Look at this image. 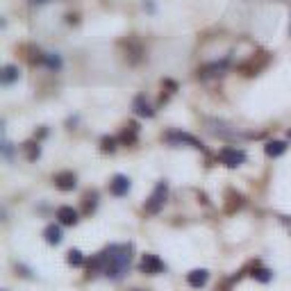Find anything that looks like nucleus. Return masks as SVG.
Segmentation results:
<instances>
[{
	"instance_id": "1",
	"label": "nucleus",
	"mask_w": 291,
	"mask_h": 291,
	"mask_svg": "<svg viewBox=\"0 0 291 291\" xmlns=\"http://www.w3.org/2000/svg\"><path fill=\"white\" fill-rule=\"evenodd\" d=\"M132 248L130 246H109L107 250H105V275H109V278H114V280H119V278H123V273L128 271L130 266V257H132Z\"/></svg>"
},
{
	"instance_id": "2",
	"label": "nucleus",
	"mask_w": 291,
	"mask_h": 291,
	"mask_svg": "<svg viewBox=\"0 0 291 291\" xmlns=\"http://www.w3.org/2000/svg\"><path fill=\"white\" fill-rule=\"evenodd\" d=\"M166 196H168L166 182H159V184L155 187V191H152V196L148 198V203H146V212H148V214H157V212L162 210V205H164V200H166Z\"/></svg>"
},
{
	"instance_id": "3",
	"label": "nucleus",
	"mask_w": 291,
	"mask_h": 291,
	"mask_svg": "<svg viewBox=\"0 0 291 291\" xmlns=\"http://www.w3.org/2000/svg\"><path fill=\"white\" fill-rule=\"evenodd\" d=\"M218 159H221L225 166L237 168L246 162V155H243V150H237V148H223V150L218 152Z\"/></svg>"
},
{
	"instance_id": "4",
	"label": "nucleus",
	"mask_w": 291,
	"mask_h": 291,
	"mask_svg": "<svg viewBox=\"0 0 291 291\" xmlns=\"http://www.w3.org/2000/svg\"><path fill=\"white\" fill-rule=\"evenodd\" d=\"M53 182H55V187L62 189V191H73V189L77 187L75 173H71V171H60V173H55Z\"/></svg>"
},
{
	"instance_id": "5",
	"label": "nucleus",
	"mask_w": 291,
	"mask_h": 291,
	"mask_svg": "<svg viewBox=\"0 0 291 291\" xmlns=\"http://www.w3.org/2000/svg\"><path fill=\"white\" fill-rule=\"evenodd\" d=\"M141 271L144 273H148V275H157V273H162L164 271V262L157 255H144L141 257Z\"/></svg>"
},
{
	"instance_id": "6",
	"label": "nucleus",
	"mask_w": 291,
	"mask_h": 291,
	"mask_svg": "<svg viewBox=\"0 0 291 291\" xmlns=\"http://www.w3.org/2000/svg\"><path fill=\"white\" fill-rule=\"evenodd\" d=\"M109 189H112L114 196H125L130 191V180L125 175H114V180L109 182Z\"/></svg>"
},
{
	"instance_id": "7",
	"label": "nucleus",
	"mask_w": 291,
	"mask_h": 291,
	"mask_svg": "<svg viewBox=\"0 0 291 291\" xmlns=\"http://www.w3.org/2000/svg\"><path fill=\"white\" fill-rule=\"evenodd\" d=\"M166 139L171 141V144H189L191 148H203V144H200L198 139H194L191 135H184V132H171Z\"/></svg>"
},
{
	"instance_id": "8",
	"label": "nucleus",
	"mask_w": 291,
	"mask_h": 291,
	"mask_svg": "<svg viewBox=\"0 0 291 291\" xmlns=\"http://www.w3.org/2000/svg\"><path fill=\"white\" fill-rule=\"evenodd\" d=\"M57 218L62 225H75L77 223V212L73 207H60L57 210Z\"/></svg>"
},
{
	"instance_id": "9",
	"label": "nucleus",
	"mask_w": 291,
	"mask_h": 291,
	"mask_svg": "<svg viewBox=\"0 0 291 291\" xmlns=\"http://www.w3.org/2000/svg\"><path fill=\"white\" fill-rule=\"evenodd\" d=\"M207 278H210V273H207L205 269H196V271H191V273L187 275V282L191 287H203L207 282Z\"/></svg>"
},
{
	"instance_id": "10",
	"label": "nucleus",
	"mask_w": 291,
	"mask_h": 291,
	"mask_svg": "<svg viewBox=\"0 0 291 291\" xmlns=\"http://www.w3.org/2000/svg\"><path fill=\"white\" fill-rule=\"evenodd\" d=\"M43 237H46V241H48L50 246L60 243V241H62V230H60V225H48L46 230H43Z\"/></svg>"
},
{
	"instance_id": "11",
	"label": "nucleus",
	"mask_w": 291,
	"mask_h": 291,
	"mask_svg": "<svg viewBox=\"0 0 291 291\" xmlns=\"http://www.w3.org/2000/svg\"><path fill=\"white\" fill-rule=\"evenodd\" d=\"M285 150H287L285 141H269V144H266V155L269 157H280Z\"/></svg>"
},
{
	"instance_id": "12",
	"label": "nucleus",
	"mask_w": 291,
	"mask_h": 291,
	"mask_svg": "<svg viewBox=\"0 0 291 291\" xmlns=\"http://www.w3.org/2000/svg\"><path fill=\"white\" fill-rule=\"evenodd\" d=\"M135 112L139 114V116H146V119H150L152 114H155V112H152V109H150V105L146 103V100H144V98H141V96L135 100Z\"/></svg>"
},
{
	"instance_id": "13",
	"label": "nucleus",
	"mask_w": 291,
	"mask_h": 291,
	"mask_svg": "<svg viewBox=\"0 0 291 291\" xmlns=\"http://www.w3.org/2000/svg\"><path fill=\"white\" fill-rule=\"evenodd\" d=\"M14 80H18V69L16 66H5L2 69V84H11Z\"/></svg>"
},
{
	"instance_id": "14",
	"label": "nucleus",
	"mask_w": 291,
	"mask_h": 291,
	"mask_svg": "<svg viewBox=\"0 0 291 291\" xmlns=\"http://www.w3.org/2000/svg\"><path fill=\"white\" fill-rule=\"evenodd\" d=\"M223 69H225V64H212V66H203L198 73L203 77H207V75H216V73H221Z\"/></svg>"
},
{
	"instance_id": "15",
	"label": "nucleus",
	"mask_w": 291,
	"mask_h": 291,
	"mask_svg": "<svg viewBox=\"0 0 291 291\" xmlns=\"http://www.w3.org/2000/svg\"><path fill=\"white\" fill-rule=\"evenodd\" d=\"M66 262H69L71 266H82L84 257H82L80 250H69V257H66Z\"/></svg>"
},
{
	"instance_id": "16",
	"label": "nucleus",
	"mask_w": 291,
	"mask_h": 291,
	"mask_svg": "<svg viewBox=\"0 0 291 291\" xmlns=\"http://www.w3.org/2000/svg\"><path fill=\"white\" fill-rule=\"evenodd\" d=\"M128 128H130V130H125V132H123V141H125V144H135L137 130H139V128H137V123H130Z\"/></svg>"
},
{
	"instance_id": "17",
	"label": "nucleus",
	"mask_w": 291,
	"mask_h": 291,
	"mask_svg": "<svg viewBox=\"0 0 291 291\" xmlns=\"http://www.w3.org/2000/svg\"><path fill=\"white\" fill-rule=\"evenodd\" d=\"M253 278L259 282H269L271 280V271L269 269H255L253 271Z\"/></svg>"
},
{
	"instance_id": "18",
	"label": "nucleus",
	"mask_w": 291,
	"mask_h": 291,
	"mask_svg": "<svg viewBox=\"0 0 291 291\" xmlns=\"http://www.w3.org/2000/svg\"><path fill=\"white\" fill-rule=\"evenodd\" d=\"M25 150H27V159H30V162H34V159L39 157V144H27Z\"/></svg>"
},
{
	"instance_id": "19",
	"label": "nucleus",
	"mask_w": 291,
	"mask_h": 291,
	"mask_svg": "<svg viewBox=\"0 0 291 291\" xmlns=\"http://www.w3.org/2000/svg\"><path fill=\"white\" fill-rule=\"evenodd\" d=\"M93 207H96V194H91V196H86L84 198V212L86 214H91Z\"/></svg>"
},
{
	"instance_id": "20",
	"label": "nucleus",
	"mask_w": 291,
	"mask_h": 291,
	"mask_svg": "<svg viewBox=\"0 0 291 291\" xmlns=\"http://www.w3.org/2000/svg\"><path fill=\"white\" fill-rule=\"evenodd\" d=\"M46 64H48L50 69H60V66H62V60L57 57V55H46Z\"/></svg>"
},
{
	"instance_id": "21",
	"label": "nucleus",
	"mask_w": 291,
	"mask_h": 291,
	"mask_svg": "<svg viewBox=\"0 0 291 291\" xmlns=\"http://www.w3.org/2000/svg\"><path fill=\"white\" fill-rule=\"evenodd\" d=\"M114 148H116V141H114L112 137H105V139H103V150L105 152H112Z\"/></svg>"
},
{
	"instance_id": "22",
	"label": "nucleus",
	"mask_w": 291,
	"mask_h": 291,
	"mask_svg": "<svg viewBox=\"0 0 291 291\" xmlns=\"http://www.w3.org/2000/svg\"><path fill=\"white\" fill-rule=\"evenodd\" d=\"M34 2H46V0H34Z\"/></svg>"
},
{
	"instance_id": "23",
	"label": "nucleus",
	"mask_w": 291,
	"mask_h": 291,
	"mask_svg": "<svg viewBox=\"0 0 291 291\" xmlns=\"http://www.w3.org/2000/svg\"><path fill=\"white\" fill-rule=\"evenodd\" d=\"M289 139H291V130H289Z\"/></svg>"
}]
</instances>
